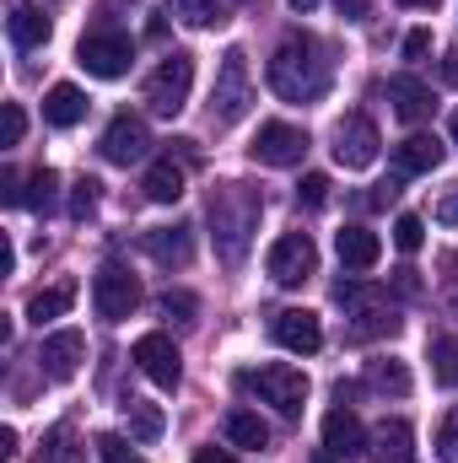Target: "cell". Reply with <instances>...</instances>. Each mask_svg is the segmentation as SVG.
<instances>
[{
    "label": "cell",
    "mask_w": 458,
    "mask_h": 463,
    "mask_svg": "<svg viewBox=\"0 0 458 463\" xmlns=\"http://www.w3.org/2000/svg\"><path fill=\"white\" fill-rule=\"evenodd\" d=\"M335 81V65H329V49L308 33H291L275 54H270V92L281 103H319Z\"/></svg>",
    "instance_id": "6da1fadb"
},
{
    "label": "cell",
    "mask_w": 458,
    "mask_h": 463,
    "mask_svg": "<svg viewBox=\"0 0 458 463\" xmlns=\"http://www.w3.org/2000/svg\"><path fill=\"white\" fill-rule=\"evenodd\" d=\"M205 216H211V242H216V259H222L227 269H237V264L248 259L253 232H259L264 194H259L253 184H222V189H211Z\"/></svg>",
    "instance_id": "7a4b0ae2"
},
{
    "label": "cell",
    "mask_w": 458,
    "mask_h": 463,
    "mask_svg": "<svg viewBox=\"0 0 458 463\" xmlns=\"http://www.w3.org/2000/svg\"><path fill=\"white\" fill-rule=\"evenodd\" d=\"M335 302L350 313V335L356 340H372V335H394L399 318H394V302L383 286H367V280H340L335 286Z\"/></svg>",
    "instance_id": "3957f363"
},
{
    "label": "cell",
    "mask_w": 458,
    "mask_h": 463,
    "mask_svg": "<svg viewBox=\"0 0 458 463\" xmlns=\"http://www.w3.org/2000/svg\"><path fill=\"white\" fill-rule=\"evenodd\" d=\"M243 388H253L264 404H275L286 420H297L302 415V404H308V377L297 372V366H286V361H264L259 372H243Z\"/></svg>",
    "instance_id": "277c9868"
},
{
    "label": "cell",
    "mask_w": 458,
    "mask_h": 463,
    "mask_svg": "<svg viewBox=\"0 0 458 463\" xmlns=\"http://www.w3.org/2000/svg\"><path fill=\"white\" fill-rule=\"evenodd\" d=\"M76 65H81L87 76H98V81H119V76H129V65H135V43H129V33L98 27V33H87V38L76 43Z\"/></svg>",
    "instance_id": "5b68a950"
},
{
    "label": "cell",
    "mask_w": 458,
    "mask_h": 463,
    "mask_svg": "<svg viewBox=\"0 0 458 463\" xmlns=\"http://www.w3.org/2000/svg\"><path fill=\"white\" fill-rule=\"evenodd\" d=\"M253 103V76H248V54L227 49L222 54V71H216V87H211V118L216 124H237Z\"/></svg>",
    "instance_id": "8992f818"
},
{
    "label": "cell",
    "mask_w": 458,
    "mask_h": 463,
    "mask_svg": "<svg viewBox=\"0 0 458 463\" xmlns=\"http://www.w3.org/2000/svg\"><path fill=\"white\" fill-rule=\"evenodd\" d=\"M189 87H195V54H167L151 76H146V103H151V114L173 118L184 114V103H189Z\"/></svg>",
    "instance_id": "52a82bcc"
},
{
    "label": "cell",
    "mask_w": 458,
    "mask_h": 463,
    "mask_svg": "<svg viewBox=\"0 0 458 463\" xmlns=\"http://www.w3.org/2000/svg\"><path fill=\"white\" fill-rule=\"evenodd\" d=\"M92 307L103 324H124L135 307H140V280L124 269V264H103L92 275Z\"/></svg>",
    "instance_id": "ba28073f"
},
{
    "label": "cell",
    "mask_w": 458,
    "mask_h": 463,
    "mask_svg": "<svg viewBox=\"0 0 458 463\" xmlns=\"http://www.w3.org/2000/svg\"><path fill=\"white\" fill-rule=\"evenodd\" d=\"M248 156H253L259 167H297V162L308 156V129H297V124H286V118H270V124H259Z\"/></svg>",
    "instance_id": "9c48e42d"
},
{
    "label": "cell",
    "mask_w": 458,
    "mask_h": 463,
    "mask_svg": "<svg viewBox=\"0 0 458 463\" xmlns=\"http://www.w3.org/2000/svg\"><path fill=\"white\" fill-rule=\"evenodd\" d=\"M264 269H270L275 286H302V280L319 269V248H313V237H308V232H286V237H275Z\"/></svg>",
    "instance_id": "30bf717a"
},
{
    "label": "cell",
    "mask_w": 458,
    "mask_h": 463,
    "mask_svg": "<svg viewBox=\"0 0 458 463\" xmlns=\"http://www.w3.org/2000/svg\"><path fill=\"white\" fill-rule=\"evenodd\" d=\"M377 124L367 114H345L335 124V162H340L345 173H361V167H372L377 162Z\"/></svg>",
    "instance_id": "8fae6325"
},
{
    "label": "cell",
    "mask_w": 458,
    "mask_h": 463,
    "mask_svg": "<svg viewBox=\"0 0 458 463\" xmlns=\"http://www.w3.org/2000/svg\"><path fill=\"white\" fill-rule=\"evenodd\" d=\"M129 361H135L140 377H151L157 388H178V377H184V355H178V345H173L167 335H140L135 350H129Z\"/></svg>",
    "instance_id": "7c38bea8"
},
{
    "label": "cell",
    "mask_w": 458,
    "mask_h": 463,
    "mask_svg": "<svg viewBox=\"0 0 458 463\" xmlns=\"http://www.w3.org/2000/svg\"><path fill=\"white\" fill-rule=\"evenodd\" d=\"M81 361H87V335H81V329H54V335H43L38 366H43L49 383H71V377L81 372Z\"/></svg>",
    "instance_id": "4fadbf2b"
},
{
    "label": "cell",
    "mask_w": 458,
    "mask_h": 463,
    "mask_svg": "<svg viewBox=\"0 0 458 463\" xmlns=\"http://www.w3.org/2000/svg\"><path fill=\"white\" fill-rule=\"evenodd\" d=\"M98 151H103L114 167H129V162H140V156L151 151V129H146V118H140V114H119L114 124L103 129Z\"/></svg>",
    "instance_id": "5bb4252c"
},
{
    "label": "cell",
    "mask_w": 458,
    "mask_h": 463,
    "mask_svg": "<svg viewBox=\"0 0 458 463\" xmlns=\"http://www.w3.org/2000/svg\"><path fill=\"white\" fill-rule=\"evenodd\" d=\"M270 335H275L281 350H297V355H313V350L324 345V324H319V313H308V307L275 313V318H270Z\"/></svg>",
    "instance_id": "9a60e30c"
},
{
    "label": "cell",
    "mask_w": 458,
    "mask_h": 463,
    "mask_svg": "<svg viewBox=\"0 0 458 463\" xmlns=\"http://www.w3.org/2000/svg\"><path fill=\"white\" fill-rule=\"evenodd\" d=\"M394 167H399V178H421V173H437L443 167V140L437 135H405L399 146H394Z\"/></svg>",
    "instance_id": "2e32d148"
},
{
    "label": "cell",
    "mask_w": 458,
    "mask_h": 463,
    "mask_svg": "<svg viewBox=\"0 0 458 463\" xmlns=\"http://www.w3.org/2000/svg\"><path fill=\"white\" fill-rule=\"evenodd\" d=\"M367 453L377 463H415V426L410 420H383L367 431Z\"/></svg>",
    "instance_id": "e0dca14e"
},
{
    "label": "cell",
    "mask_w": 458,
    "mask_h": 463,
    "mask_svg": "<svg viewBox=\"0 0 458 463\" xmlns=\"http://www.w3.org/2000/svg\"><path fill=\"white\" fill-rule=\"evenodd\" d=\"M324 448H329L335 458H356V453H367V426L356 420L350 404H340V410L324 415Z\"/></svg>",
    "instance_id": "ac0fdd59"
},
{
    "label": "cell",
    "mask_w": 458,
    "mask_h": 463,
    "mask_svg": "<svg viewBox=\"0 0 458 463\" xmlns=\"http://www.w3.org/2000/svg\"><path fill=\"white\" fill-rule=\"evenodd\" d=\"M388 103H394V114L405 118V124H421V118H432V109H437L432 87L415 81V76H394L388 81Z\"/></svg>",
    "instance_id": "d6986e66"
},
{
    "label": "cell",
    "mask_w": 458,
    "mask_h": 463,
    "mask_svg": "<svg viewBox=\"0 0 458 463\" xmlns=\"http://www.w3.org/2000/svg\"><path fill=\"white\" fill-rule=\"evenodd\" d=\"M140 248L157 259V264H189V253H195V237H189V227H151L140 232Z\"/></svg>",
    "instance_id": "ffe728a7"
},
{
    "label": "cell",
    "mask_w": 458,
    "mask_h": 463,
    "mask_svg": "<svg viewBox=\"0 0 458 463\" xmlns=\"http://www.w3.org/2000/svg\"><path fill=\"white\" fill-rule=\"evenodd\" d=\"M43 118H49L54 129H76V124L87 118V92L71 87V81L49 87V92H43Z\"/></svg>",
    "instance_id": "44dd1931"
},
{
    "label": "cell",
    "mask_w": 458,
    "mask_h": 463,
    "mask_svg": "<svg viewBox=\"0 0 458 463\" xmlns=\"http://www.w3.org/2000/svg\"><path fill=\"white\" fill-rule=\"evenodd\" d=\"M335 248H340V264L345 269H372L377 259H383V242H377V232H367V227H345L340 237H335Z\"/></svg>",
    "instance_id": "7402d4cb"
},
{
    "label": "cell",
    "mask_w": 458,
    "mask_h": 463,
    "mask_svg": "<svg viewBox=\"0 0 458 463\" xmlns=\"http://www.w3.org/2000/svg\"><path fill=\"white\" fill-rule=\"evenodd\" d=\"M367 388H372V393H388V399H405V393L415 388V377H410L405 361H394V355H372V361H367Z\"/></svg>",
    "instance_id": "603a6c76"
},
{
    "label": "cell",
    "mask_w": 458,
    "mask_h": 463,
    "mask_svg": "<svg viewBox=\"0 0 458 463\" xmlns=\"http://www.w3.org/2000/svg\"><path fill=\"white\" fill-rule=\"evenodd\" d=\"M5 33H11L16 49H43V43H49V16H43L38 5H16L11 22H5Z\"/></svg>",
    "instance_id": "cb8c5ba5"
},
{
    "label": "cell",
    "mask_w": 458,
    "mask_h": 463,
    "mask_svg": "<svg viewBox=\"0 0 458 463\" xmlns=\"http://www.w3.org/2000/svg\"><path fill=\"white\" fill-rule=\"evenodd\" d=\"M146 200L151 205H173V200H184V167L167 156V162H151V173H146Z\"/></svg>",
    "instance_id": "d4e9b609"
},
{
    "label": "cell",
    "mask_w": 458,
    "mask_h": 463,
    "mask_svg": "<svg viewBox=\"0 0 458 463\" xmlns=\"http://www.w3.org/2000/svg\"><path fill=\"white\" fill-rule=\"evenodd\" d=\"M71 302H76V280H60V286H49V291H38L33 302H27V318L43 329L49 318H65L71 313Z\"/></svg>",
    "instance_id": "484cf974"
},
{
    "label": "cell",
    "mask_w": 458,
    "mask_h": 463,
    "mask_svg": "<svg viewBox=\"0 0 458 463\" xmlns=\"http://www.w3.org/2000/svg\"><path fill=\"white\" fill-rule=\"evenodd\" d=\"M222 431H227L232 448H264V442H270V426H264L253 410H227V426H222Z\"/></svg>",
    "instance_id": "4316f807"
},
{
    "label": "cell",
    "mask_w": 458,
    "mask_h": 463,
    "mask_svg": "<svg viewBox=\"0 0 458 463\" xmlns=\"http://www.w3.org/2000/svg\"><path fill=\"white\" fill-rule=\"evenodd\" d=\"M167 11H173L184 27H222V22H227V5H222V0H167Z\"/></svg>",
    "instance_id": "83f0119b"
},
{
    "label": "cell",
    "mask_w": 458,
    "mask_h": 463,
    "mask_svg": "<svg viewBox=\"0 0 458 463\" xmlns=\"http://www.w3.org/2000/svg\"><path fill=\"white\" fill-rule=\"evenodd\" d=\"M124 426H129V437H135V442H157L167 420H162V410H157V404L129 399V404H124Z\"/></svg>",
    "instance_id": "f1b7e54d"
},
{
    "label": "cell",
    "mask_w": 458,
    "mask_h": 463,
    "mask_svg": "<svg viewBox=\"0 0 458 463\" xmlns=\"http://www.w3.org/2000/svg\"><path fill=\"white\" fill-rule=\"evenodd\" d=\"M54 189H60V178H54L49 167H38V173L27 178V189H22V205L38 211V216H49V211H54Z\"/></svg>",
    "instance_id": "f546056e"
},
{
    "label": "cell",
    "mask_w": 458,
    "mask_h": 463,
    "mask_svg": "<svg viewBox=\"0 0 458 463\" xmlns=\"http://www.w3.org/2000/svg\"><path fill=\"white\" fill-rule=\"evenodd\" d=\"M432 372H437L443 388H458V335L432 340Z\"/></svg>",
    "instance_id": "4dcf8cb0"
},
{
    "label": "cell",
    "mask_w": 458,
    "mask_h": 463,
    "mask_svg": "<svg viewBox=\"0 0 458 463\" xmlns=\"http://www.w3.org/2000/svg\"><path fill=\"white\" fill-rule=\"evenodd\" d=\"M43 463H81V453H76V431H71V426H54V431L43 437Z\"/></svg>",
    "instance_id": "1f68e13d"
},
{
    "label": "cell",
    "mask_w": 458,
    "mask_h": 463,
    "mask_svg": "<svg viewBox=\"0 0 458 463\" xmlns=\"http://www.w3.org/2000/svg\"><path fill=\"white\" fill-rule=\"evenodd\" d=\"M157 307H162V318L195 324V313H200V297H195V291H162V297H157Z\"/></svg>",
    "instance_id": "d6a6232c"
},
{
    "label": "cell",
    "mask_w": 458,
    "mask_h": 463,
    "mask_svg": "<svg viewBox=\"0 0 458 463\" xmlns=\"http://www.w3.org/2000/svg\"><path fill=\"white\" fill-rule=\"evenodd\" d=\"M421 242H426V222L421 216H399L394 222V248L399 253H421Z\"/></svg>",
    "instance_id": "836d02e7"
},
{
    "label": "cell",
    "mask_w": 458,
    "mask_h": 463,
    "mask_svg": "<svg viewBox=\"0 0 458 463\" xmlns=\"http://www.w3.org/2000/svg\"><path fill=\"white\" fill-rule=\"evenodd\" d=\"M98 189H103L98 178H76V189H71V216H76V222H87V216L98 211Z\"/></svg>",
    "instance_id": "e575fe53"
},
{
    "label": "cell",
    "mask_w": 458,
    "mask_h": 463,
    "mask_svg": "<svg viewBox=\"0 0 458 463\" xmlns=\"http://www.w3.org/2000/svg\"><path fill=\"white\" fill-rule=\"evenodd\" d=\"M297 200H302L308 211H324V205H329V178H324V173H308V178L297 184Z\"/></svg>",
    "instance_id": "d590c367"
},
{
    "label": "cell",
    "mask_w": 458,
    "mask_h": 463,
    "mask_svg": "<svg viewBox=\"0 0 458 463\" xmlns=\"http://www.w3.org/2000/svg\"><path fill=\"white\" fill-rule=\"evenodd\" d=\"M98 458H103V463H146L129 442H124V437H114V431H109V437H98Z\"/></svg>",
    "instance_id": "8d00e7d4"
},
{
    "label": "cell",
    "mask_w": 458,
    "mask_h": 463,
    "mask_svg": "<svg viewBox=\"0 0 458 463\" xmlns=\"http://www.w3.org/2000/svg\"><path fill=\"white\" fill-rule=\"evenodd\" d=\"M437 458L443 463H458V410L437 426Z\"/></svg>",
    "instance_id": "74e56055"
},
{
    "label": "cell",
    "mask_w": 458,
    "mask_h": 463,
    "mask_svg": "<svg viewBox=\"0 0 458 463\" xmlns=\"http://www.w3.org/2000/svg\"><path fill=\"white\" fill-rule=\"evenodd\" d=\"M22 135H27V114H22V103H5V146H22Z\"/></svg>",
    "instance_id": "f35d334b"
},
{
    "label": "cell",
    "mask_w": 458,
    "mask_h": 463,
    "mask_svg": "<svg viewBox=\"0 0 458 463\" xmlns=\"http://www.w3.org/2000/svg\"><path fill=\"white\" fill-rule=\"evenodd\" d=\"M426 54H432V33H426V27H415V33L405 38V60H426Z\"/></svg>",
    "instance_id": "ab89813d"
},
{
    "label": "cell",
    "mask_w": 458,
    "mask_h": 463,
    "mask_svg": "<svg viewBox=\"0 0 458 463\" xmlns=\"http://www.w3.org/2000/svg\"><path fill=\"white\" fill-rule=\"evenodd\" d=\"M394 291H399V297H421V269H410V264L394 269Z\"/></svg>",
    "instance_id": "60d3db41"
},
{
    "label": "cell",
    "mask_w": 458,
    "mask_h": 463,
    "mask_svg": "<svg viewBox=\"0 0 458 463\" xmlns=\"http://www.w3.org/2000/svg\"><path fill=\"white\" fill-rule=\"evenodd\" d=\"M437 222H443V227H458V184L437 200Z\"/></svg>",
    "instance_id": "b9f144b4"
},
{
    "label": "cell",
    "mask_w": 458,
    "mask_h": 463,
    "mask_svg": "<svg viewBox=\"0 0 458 463\" xmlns=\"http://www.w3.org/2000/svg\"><path fill=\"white\" fill-rule=\"evenodd\" d=\"M0 200H5V205H22V178H16L11 167L0 173Z\"/></svg>",
    "instance_id": "7bdbcfd3"
},
{
    "label": "cell",
    "mask_w": 458,
    "mask_h": 463,
    "mask_svg": "<svg viewBox=\"0 0 458 463\" xmlns=\"http://www.w3.org/2000/svg\"><path fill=\"white\" fill-rule=\"evenodd\" d=\"M195 463H237V458H232V448H200Z\"/></svg>",
    "instance_id": "ee69618b"
},
{
    "label": "cell",
    "mask_w": 458,
    "mask_h": 463,
    "mask_svg": "<svg viewBox=\"0 0 458 463\" xmlns=\"http://www.w3.org/2000/svg\"><path fill=\"white\" fill-rule=\"evenodd\" d=\"M443 81H448V87H458V49L443 60Z\"/></svg>",
    "instance_id": "f6af8a7d"
},
{
    "label": "cell",
    "mask_w": 458,
    "mask_h": 463,
    "mask_svg": "<svg viewBox=\"0 0 458 463\" xmlns=\"http://www.w3.org/2000/svg\"><path fill=\"white\" fill-rule=\"evenodd\" d=\"M0 269H5V275L16 269V248H11V237H5V248H0Z\"/></svg>",
    "instance_id": "bcb514c9"
},
{
    "label": "cell",
    "mask_w": 458,
    "mask_h": 463,
    "mask_svg": "<svg viewBox=\"0 0 458 463\" xmlns=\"http://www.w3.org/2000/svg\"><path fill=\"white\" fill-rule=\"evenodd\" d=\"M11 453H16V431L5 426V431H0V458H11Z\"/></svg>",
    "instance_id": "7dc6e473"
},
{
    "label": "cell",
    "mask_w": 458,
    "mask_h": 463,
    "mask_svg": "<svg viewBox=\"0 0 458 463\" xmlns=\"http://www.w3.org/2000/svg\"><path fill=\"white\" fill-rule=\"evenodd\" d=\"M340 11H350V16H361V11H367V0H340Z\"/></svg>",
    "instance_id": "c3c4849f"
},
{
    "label": "cell",
    "mask_w": 458,
    "mask_h": 463,
    "mask_svg": "<svg viewBox=\"0 0 458 463\" xmlns=\"http://www.w3.org/2000/svg\"><path fill=\"white\" fill-rule=\"evenodd\" d=\"M286 5H291V11H302V16H308V11H313V5H319V0H286Z\"/></svg>",
    "instance_id": "681fc988"
},
{
    "label": "cell",
    "mask_w": 458,
    "mask_h": 463,
    "mask_svg": "<svg viewBox=\"0 0 458 463\" xmlns=\"http://www.w3.org/2000/svg\"><path fill=\"white\" fill-rule=\"evenodd\" d=\"M399 5H415V11H432L437 0H399Z\"/></svg>",
    "instance_id": "f907efd6"
},
{
    "label": "cell",
    "mask_w": 458,
    "mask_h": 463,
    "mask_svg": "<svg viewBox=\"0 0 458 463\" xmlns=\"http://www.w3.org/2000/svg\"><path fill=\"white\" fill-rule=\"evenodd\" d=\"M313 463H335V453H329V448H324V453H313Z\"/></svg>",
    "instance_id": "816d5d0a"
},
{
    "label": "cell",
    "mask_w": 458,
    "mask_h": 463,
    "mask_svg": "<svg viewBox=\"0 0 458 463\" xmlns=\"http://www.w3.org/2000/svg\"><path fill=\"white\" fill-rule=\"evenodd\" d=\"M448 135H453V146H458V114H453V124H448Z\"/></svg>",
    "instance_id": "f5cc1de1"
},
{
    "label": "cell",
    "mask_w": 458,
    "mask_h": 463,
    "mask_svg": "<svg viewBox=\"0 0 458 463\" xmlns=\"http://www.w3.org/2000/svg\"><path fill=\"white\" fill-rule=\"evenodd\" d=\"M237 5H248V0H237Z\"/></svg>",
    "instance_id": "db71d44e"
}]
</instances>
